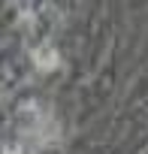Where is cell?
I'll return each mask as SVG.
<instances>
[{
    "label": "cell",
    "mask_w": 148,
    "mask_h": 154,
    "mask_svg": "<svg viewBox=\"0 0 148 154\" xmlns=\"http://www.w3.org/2000/svg\"><path fill=\"white\" fill-rule=\"evenodd\" d=\"M33 63H36V69L51 72V69H57V66H60V54H57V48H54V45H39V48L33 51Z\"/></svg>",
    "instance_id": "obj_1"
}]
</instances>
